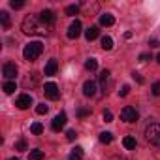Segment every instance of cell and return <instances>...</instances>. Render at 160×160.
Listing matches in <instances>:
<instances>
[{"mask_svg": "<svg viewBox=\"0 0 160 160\" xmlns=\"http://www.w3.org/2000/svg\"><path fill=\"white\" fill-rule=\"evenodd\" d=\"M79 6H81V8H83V10L87 12V15H91V12H96V10H98V4H96V2H94L92 6H91L89 2H81Z\"/></svg>", "mask_w": 160, "mask_h": 160, "instance_id": "d6986e66", "label": "cell"}, {"mask_svg": "<svg viewBox=\"0 0 160 160\" xmlns=\"http://www.w3.org/2000/svg\"><path fill=\"white\" fill-rule=\"evenodd\" d=\"M10 6H12L13 10H21V8L25 6V2H23V0H12V2H10Z\"/></svg>", "mask_w": 160, "mask_h": 160, "instance_id": "f546056e", "label": "cell"}, {"mask_svg": "<svg viewBox=\"0 0 160 160\" xmlns=\"http://www.w3.org/2000/svg\"><path fill=\"white\" fill-rule=\"evenodd\" d=\"M156 62H158V64H160V53H158V55H156Z\"/></svg>", "mask_w": 160, "mask_h": 160, "instance_id": "ab89813d", "label": "cell"}, {"mask_svg": "<svg viewBox=\"0 0 160 160\" xmlns=\"http://www.w3.org/2000/svg\"><path fill=\"white\" fill-rule=\"evenodd\" d=\"M85 68H87L89 72H94V70L98 68V60H96V58H89V60L85 62Z\"/></svg>", "mask_w": 160, "mask_h": 160, "instance_id": "603a6c76", "label": "cell"}, {"mask_svg": "<svg viewBox=\"0 0 160 160\" xmlns=\"http://www.w3.org/2000/svg\"><path fill=\"white\" fill-rule=\"evenodd\" d=\"M36 83H38L36 73H30V77H27L25 81H23V87H25V89H28V87H36Z\"/></svg>", "mask_w": 160, "mask_h": 160, "instance_id": "2e32d148", "label": "cell"}, {"mask_svg": "<svg viewBox=\"0 0 160 160\" xmlns=\"http://www.w3.org/2000/svg\"><path fill=\"white\" fill-rule=\"evenodd\" d=\"M2 73H4L6 79H13L17 75V64L15 62H6L4 68H2Z\"/></svg>", "mask_w": 160, "mask_h": 160, "instance_id": "ba28073f", "label": "cell"}, {"mask_svg": "<svg viewBox=\"0 0 160 160\" xmlns=\"http://www.w3.org/2000/svg\"><path fill=\"white\" fill-rule=\"evenodd\" d=\"M79 10H81V6L72 4V6H68V8H66V15H77V13H79Z\"/></svg>", "mask_w": 160, "mask_h": 160, "instance_id": "d4e9b609", "label": "cell"}, {"mask_svg": "<svg viewBox=\"0 0 160 160\" xmlns=\"http://www.w3.org/2000/svg\"><path fill=\"white\" fill-rule=\"evenodd\" d=\"M122 145H124V149H136V138H132V136H126L124 139H122Z\"/></svg>", "mask_w": 160, "mask_h": 160, "instance_id": "ac0fdd59", "label": "cell"}, {"mask_svg": "<svg viewBox=\"0 0 160 160\" xmlns=\"http://www.w3.org/2000/svg\"><path fill=\"white\" fill-rule=\"evenodd\" d=\"M64 124H66V113H58V115L53 119V122H51V128H53L55 132H60V130L64 128Z\"/></svg>", "mask_w": 160, "mask_h": 160, "instance_id": "8fae6325", "label": "cell"}, {"mask_svg": "<svg viewBox=\"0 0 160 160\" xmlns=\"http://www.w3.org/2000/svg\"><path fill=\"white\" fill-rule=\"evenodd\" d=\"M83 94H85L87 98L96 96V83H94V81H85V83H83Z\"/></svg>", "mask_w": 160, "mask_h": 160, "instance_id": "7c38bea8", "label": "cell"}, {"mask_svg": "<svg viewBox=\"0 0 160 160\" xmlns=\"http://www.w3.org/2000/svg\"><path fill=\"white\" fill-rule=\"evenodd\" d=\"M132 77H134V79H136V81H138V83H139V85H143V83H145V79H143V77H141V75H139V73H138V72H134V73H132Z\"/></svg>", "mask_w": 160, "mask_h": 160, "instance_id": "e575fe53", "label": "cell"}, {"mask_svg": "<svg viewBox=\"0 0 160 160\" xmlns=\"http://www.w3.org/2000/svg\"><path fill=\"white\" fill-rule=\"evenodd\" d=\"M91 115V108H79L77 109V117L79 119H85V117H89Z\"/></svg>", "mask_w": 160, "mask_h": 160, "instance_id": "4316f807", "label": "cell"}, {"mask_svg": "<svg viewBox=\"0 0 160 160\" xmlns=\"http://www.w3.org/2000/svg\"><path fill=\"white\" fill-rule=\"evenodd\" d=\"M100 85H102V92L108 94L113 87V79H111V72L109 70H102L100 72Z\"/></svg>", "mask_w": 160, "mask_h": 160, "instance_id": "277c9868", "label": "cell"}, {"mask_svg": "<svg viewBox=\"0 0 160 160\" xmlns=\"http://www.w3.org/2000/svg\"><path fill=\"white\" fill-rule=\"evenodd\" d=\"M0 21H2L4 28H10V13L8 12H0Z\"/></svg>", "mask_w": 160, "mask_h": 160, "instance_id": "cb8c5ba5", "label": "cell"}, {"mask_svg": "<svg viewBox=\"0 0 160 160\" xmlns=\"http://www.w3.org/2000/svg\"><path fill=\"white\" fill-rule=\"evenodd\" d=\"M147 60H151V55L149 53H141L139 55V62H147Z\"/></svg>", "mask_w": 160, "mask_h": 160, "instance_id": "8d00e7d4", "label": "cell"}, {"mask_svg": "<svg viewBox=\"0 0 160 160\" xmlns=\"http://www.w3.org/2000/svg\"><path fill=\"white\" fill-rule=\"evenodd\" d=\"M79 36H81V23L79 21H73L68 28V38L70 40H77Z\"/></svg>", "mask_w": 160, "mask_h": 160, "instance_id": "9c48e42d", "label": "cell"}, {"mask_svg": "<svg viewBox=\"0 0 160 160\" xmlns=\"http://www.w3.org/2000/svg\"><path fill=\"white\" fill-rule=\"evenodd\" d=\"M121 119H122L124 122H136V121H138V109L132 108V106L122 108V111H121Z\"/></svg>", "mask_w": 160, "mask_h": 160, "instance_id": "5b68a950", "label": "cell"}, {"mask_svg": "<svg viewBox=\"0 0 160 160\" xmlns=\"http://www.w3.org/2000/svg\"><path fill=\"white\" fill-rule=\"evenodd\" d=\"M4 92H6V94H13V92H15V83H13V81L4 83Z\"/></svg>", "mask_w": 160, "mask_h": 160, "instance_id": "83f0119b", "label": "cell"}, {"mask_svg": "<svg viewBox=\"0 0 160 160\" xmlns=\"http://www.w3.org/2000/svg\"><path fill=\"white\" fill-rule=\"evenodd\" d=\"M40 19H42L47 27H53L55 21H57V15H55V12H51V10H43V12L40 13Z\"/></svg>", "mask_w": 160, "mask_h": 160, "instance_id": "30bf717a", "label": "cell"}, {"mask_svg": "<svg viewBox=\"0 0 160 160\" xmlns=\"http://www.w3.org/2000/svg\"><path fill=\"white\" fill-rule=\"evenodd\" d=\"M111 160H128V158H124V156H113Z\"/></svg>", "mask_w": 160, "mask_h": 160, "instance_id": "f35d334b", "label": "cell"}, {"mask_svg": "<svg viewBox=\"0 0 160 160\" xmlns=\"http://www.w3.org/2000/svg\"><path fill=\"white\" fill-rule=\"evenodd\" d=\"M98 34H100V30H98V27H89V28L85 30V38H87L89 42H92V40H96V38H98Z\"/></svg>", "mask_w": 160, "mask_h": 160, "instance_id": "5bb4252c", "label": "cell"}, {"mask_svg": "<svg viewBox=\"0 0 160 160\" xmlns=\"http://www.w3.org/2000/svg\"><path fill=\"white\" fill-rule=\"evenodd\" d=\"M57 70H58V64H57V60L55 58H51V60H47V64H45V75H55L57 73Z\"/></svg>", "mask_w": 160, "mask_h": 160, "instance_id": "4fadbf2b", "label": "cell"}, {"mask_svg": "<svg viewBox=\"0 0 160 160\" xmlns=\"http://www.w3.org/2000/svg\"><path fill=\"white\" fill-rule=\"evenodd\" d=\"M102 119H104L106 122H111V121H113V113H111V111H104V115H102Z\"/></svg>", "mask_w": 160, "mask_h": 160, "instance_id": "836d02e7", "label": "cell"}, {"mask_svg": "<svg viewBox=\"0 0 160 160\" xmlns=\"http://www.w3.org/2000/svg\"><path fill=\"white\" fill-rule=\"evenodd\" d=\"M128 92H130V87H128V85H124V87L119 91V96H121V98H124V96H128Z\"/></svg>", "mask_w": 160, "mask_h": 160, "instance_id": "d6a6232c", "label": "cell"}, {"mask_svg": "<svg viewBox=\"0 0 160 160\" xmlns=\"http://www.w3.org/2000/svg\"><path fill=\"white\" fill-rule=\"evenodd\" d=\"M10 160H19V158H10Z\"/></svg>", "mask_w": 160, "mask_h": 160, "instance_id": "60d3db41", "label": "cell"}, {"mask_svg": "<svg viewBox=\"0 0 160 160\" xmlns=\"http://www.w3.org/2000/svg\"><path fill=\"white\" fill-rule=\"evenodd\" d=\"M100 141L102 143H111L113 141V134L111 132H102L100 134Z\"/></svg>", "mask_w": 160, "mask_h": 160, "instance_id": "484cf974", "label": "cell"}, {"mask_svg": "<svg viewBox=\"0 0 160 160\" xmlns=\"http://www.w3.org/2000/svg\"><path fill=\"white\" fill-rule=\"evenodd\" d=\"M47 111H49V108H47L45 104H38V106H36V113H38V115H45Z\"/></svg>", "mask_w": 160, "mask_h": 160, "instance_id": "f1b7e54d", "label": "cell"}, {"mask_svg": "<svg viewBox=\"0 0 160 160\" xmlns=\"http://www.w3.org/2000/svg\"><path fill=\"white\" fill-rule=\"evenodd\" d=\"M21 28H23V32L28 34V36H45V34H49V28H51V27H47V25H45L40 17H36V15H27V17L23 19Z\"/></svg>", "mask_w": 160, "mask_h": 160, "instance_id": "6da1fadb", "label": "cell"}, {"mask_svg": "<svg viewBox=\"0 0 160 160\" xmlns=\"http://www.w3.org/2000/svg\"><path fill=\"white\" fill-rule=\"evenodd\" d=\"M43 92H45V96L49 98V100H58L60 98V91H58V87L55 85V83H45V87H43Z\"/></svg>", "mask_w": 160, "mask_h": 160, "instance_id": "8992f818", "label": "cell"}, {"mask_svg": "<svg viewBox=\"0 0 160 160\" xmlns=\"http://www.w3.org/2000/svg\"><path fill=\"white\" fill-rule=\"evenodd\" d=\"M151 92H152L154 96H160V81H156V83L151 87Z\"/></svg>", "mask_w": 160, "mask_h": 160, "instance_id": "1f68e13d", "label": "cell"}, {"mask_svg": "<svg viewBox=\"0 0 160 160\" xmlns=\"http://www.w3.org/2000/svg\"><path fill=\"white\" fill-rule=\"evenodd\" d=\"M42 51H43V43H42V42H30V43L25 45L23 57H25V60L32 62V60H36V58L42 55Z\"/></svg>", "mask_w": 160, "mask_h": 160, "instance_id": "7a4b0ae2", "label": "cell"}, {"mask_svg": "<svg viewBox=\"0 0 160 160\" xmlns=\"http://www.w3.org/2000/svg\"><path fill=\"white\" fill-rule=\"evenodd\" d=\"M75 136H77V134H75V130H68V132H66L68 141H73V139H75Z\"/></svg>", "mask_w": 160, "mask_h": 160, "instance_id": "d590c367", "label": "cell"}, {"mask_svg": "<svg viewBox=\"0 0 160 160\" xmlns=\"http://www.w3.org/2000/svg\"><path fill=\"white\" fill-rule=\"evenodd\" d=\"M15 151H27V139H19L15 143Z\"/></svg>", "mask_w": 160, "mask_h": 160, "instance_id": "4dcf8cb0", "label": "cell"}, {"mask_svg": "<svg viewBox=\"0 0 160 160\" xmlns=\"http://www.w3.org/2000/svg\"><path fill=\"white\" fill-rule=\"evenodd\" d=\"M102 49H106V51H111L113 49V40L109 36H104L102 38Z\"/></svg>", "mask_w": 160, "mask_h": 160, "instance_id": "ffe728a7", "label": "cell"}, {"mask_svg": "<svg viewBox=\"0 0 160 160\" xmlns=\"http://www.w3.org/2000/svg\"><path fill=\"white\" fill-rule=\"evenodd\" d=\"M45 154H43V151H40V149H34V151H30V154H28V158L30 160H42Z\"/></svg>", "mask_w": 160, "mask_h": 160, "instance_id": "7402d4cb", "label": "cell"}, {"mask_svg": "<svg viewBox=\"0 0 160 160\" xmlns=\"http://www.w3.org/2000/svg\"><path fill=\"white\" fill-rule=\"evenodd\" d=\"M145 138L151 145L160 147V122H151L145 128Z\"/></svg>", "mask_w": 160, "mask_h": 160, "instance_id": "3957f363", "label": "cell"}, {"mask_svg": "<svg viewBox=\"0 0 160 160\" xmlns=\"http://www.w3.org/2000/svg\"><path fill=\"white\" fill-rule=\"evenodd\" d=\"M81 158H83V149L81 147H75L68 156V160H81Z\"/></svg>", "mask_w": 160, "mask_h": 160, "instance_id": "e0dca14e", "label": "cell"}, {"mask_svg": "<svg viewBox=\"0 0 160 160\" xmlns=\"http://www.w3.org/2000/svg\"><path fill=\"white\" fill-rule=\"evenodd\" d=\"M149 45H151V47H158V40H154V38H152V40L149 42Z\"/></svg>", "mask_w": 160, "mask_h": 160, "instance_id": "74e56055", "label": "cell"}, {"mask_svg": "<svg viewBox=\"0 0 160 160\" xmlns=\"http://www.w3.org/2000/svg\"><path fill=\"white\" fill-rule=\"evenodd\" d=\"M115 23V17L111 15V13H104V15H100V25L102 27H111Z\"/></svg>", "mask_w": 160, "mask_h": 160, "instance_id": "9a60e30c", "label": "cell"}, {"mask_svg": "<svg viewBox=\"0 0 160 160\" xmlns=\"http://www.w3.org/2000/svg\"><path fill=\"white\" fill-rule=\"evenodd\" d=\"M15 106H17L19 109H28V108L32 106V96H30V94H19L17 100H15Z\"/></svg>", "mask_w": 160, "mask_h": 160, "instance_id": "52a82bcc", "label": "cell"}, {"mask_svg": "<svg viewBox=\"0 0 160 160\" xmlns=\"http://www.w3.org/2000/svg\"><path fill=\"white\" fill-rule=\"evenodd\" d=\"M30 132H32L34 136H40V134L43 132V126H42V122H32V124H30Z\"/></svg>", "mask_w": 160, "mask_h": 160, "instance_id": "44dd1931", "label": "cell"}]
</instances>
